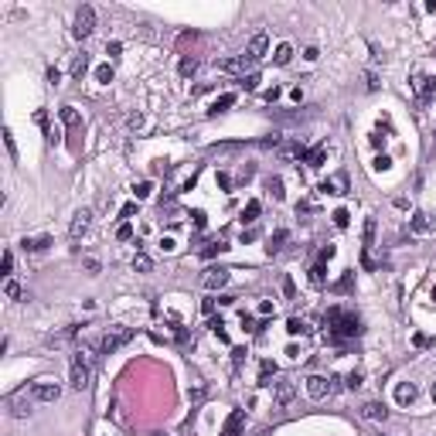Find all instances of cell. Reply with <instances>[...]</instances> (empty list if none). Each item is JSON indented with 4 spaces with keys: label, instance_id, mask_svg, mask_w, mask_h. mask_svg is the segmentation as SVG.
<instances>
[{
    "label": "cell",
    "instance_id": "1",
    "mask_svg": "<svg viewBox=\"0 0 436 436\" xmlns=\"http://www.w3.org/2000/svg\"><path fill=\"white\" fill-rule=\"evenodd\" d=\"M324 324H331V334H334V337H355V334L361 331L355 314H341V310H331V314L324 317Z\"/></svg>",
    "mask_w": 436,
    "mask_h": 436
},
{
    "label": "cell",
    "instance_id": "2",
    "mask_svg": "<svg viewBox=\"0 0 436 436\" xmlns=\"http://www.w3.org/2000/svg\"><path fill=\"white\" fill-rule=\"evenodd\" d=\"M69 375H72V389H85L89 385V358L82 355H72V365H69Z\"/></svg>",
    "mask_w": 436,
    "mask_h": 436
},
{
    "label": "cell",
    "instance_id": "3",
    "mask_svg": "<svg viewBox=\"0 0 436 436\" xmlns=\"http://www.w3.org/2000/svg\"><path fill=\"white\" fill-rule=\"evenodd\" d=\"M92 31H96V11H92V7H82V11L75 14V27H72V35H75V38H89Z\"/></svg>",
    "mask_w": 436,
    "mask_h": 436
},
{
    "label": "cell",
    "instance_id": "4",
    "mask_svg": "<svg viewBox=\"0 0 436 436\" xmlns=\"http://www.w3.org/2000/svg\"><path fill=\"white\" fill-rule=\"evenodd\" d=\"M307 395L310 399H327V395H334V382L331 379H324V375H310L307 379Z\"/></svg>",
    "mask_w": 436,
    "mask_h": 436
},
{
    "label": "cell",
    "instance_id": "5",
    "mask_svg": "<svg viewBox=\"0 0 436 436\" xmlns=\"http://www.w3.org/2000/svg\"><path fill=\"white\" fill-rule=\"evenodd\" d=\"M416 96H419V103H429L436 99V75H416Z\"/></svg>",
    "mask_w": 436,
    "mask_h": 436
},
{
    "label": "cell",
    "instance_id": "6",
    "mask_svg": "<svg viewBox=\"0 0 436 436\" xmlns=\"http://www.w3.org/2000/svg\"><path fill=\"white\" fill-rule=\"evenodd\" d=\"M31 395H35L38 402H58L61 389H58L55 382H35V385H31Z\"/></svg>",
    "mask_w": 436,
    "mask_h": 436
},
{
    "label": "cell",
    "instance_id": "7",
    "mask_svg": "<svg viewBox=\"0 0 436 436\" xmlns=\"http://www.w3.org/2000/svg\"><path fill=\"white\" fill-rule=\"evenodd\" d=\"M130 337H133V331H116V334H106L103 341H99V351H103V355H113L116 348H123L130 341Z\"/></svg>",
    "mask_w": 436,
    "mask_h": 436
},
{
    "label": "cell",
    "instance_id": "8",
    "mask_svg": "<svg viewBox=\"0 0 436 436\" xmlns=\"http://www.w3.org/2000/svg\"><path fill=\"white\" fill-rule=\"evenodd\" d=\"M266 48H269V35L259 31V35H253V41H249V48H245V58H249V61H259V58L266 55Z\"/></svg>",
    "mask_w": 436,
    "mask_h": 436
},
{
    "label": "cell",
    "instance_id": "9",
    "mask_svg": "<svg viewBox=\"0 0 436 436\" xmlns=\"http://www.w3.org/2000/svg\"><path fill=\"white\" fill-rule=\"evenodd\" d=\"M225 283H229V269L215 266V269H208L205 273V290H222Z\"/></svg>",
    "mask_w": 436,
    "mask_h": 436
},
{
    "label": "cell",
    "instance_id": "10",
    "mask_svg": "<svg viewBox=\"0 0 436 436\" xmlns=\"http://www.w3.org/2000/svg\"><path fill=\"white\" fill-rule=\"evenodd\" d=\"M89 225H92V215H89V211H85V208H82L79 215L72 218V225H69L72 239H79V235H85V232H89Z\"/></svg>",
    "mask_w": 436,
    "mask_h": 436
},
{
    "label": "cell",
    "instance_id": "11",
    "mask_svg": "<svg viewBox=\"0 0 436 436\" xmlns=\"http://www.w3.org/2000/svg\"><path fill=\"white\" fill-rule=\"evenodd\" d=\"M297 157H307V153H303V143H297V140L279 143V161H297Z\"/></svg>",
    "mask_w": 436,
    "mask_h": 436
},
{
    "label": "cell",
    "instance_id": "12",
    "mask_svg": "<svg viewBox=\"0 0 436 436\" xmlns=\"http://www.w3.org/2000/svg\"><path fill=\"white\" fill-rule=\"evenodd\" d=\"M413 399H416V385H409V382H399V385H395V402H399V406H409Z\"/></svg>",
    "mask_w": 436,
    "mask_h": 436
},
{
    "label": "cell",
    "instance_id": "13",
    "mask_svg": "<svg viewBox=\"0 0 436 436\" xmlns=\"http://www.w3.org/2000/svg\"><path fill=\"white\" fill-rule=\"evenodd\" d=\"M72 79H82V75H85V72H89V55H85V51H82V55H75L72 58Z\"/></svg>",
    "mask_w": 436,
    "mask_h": 436
},
{
    "label": "cell",
    "instance_id": "14",
    "mask_svg": "<svg viewBox=\"0 0 436 436\" xmlns=\"http://www.w3.org/2000/svg\"><path fill=\"white\" fill-rule=\"evenodd\" d=\"M7 406H11V413L17 416V419H24V416L31 413V409H27V399H24V392H21V395H11V402H7Z\"/></svg>",
    "mask_w": 436,
    "mask_h": 436
},
{
    "label": "cell",
    "instance_id": "15",
    "mask_svg": "<svg viewBox=\"0 0 436 436\" xmlns=\"http://www.w3.org/2000/svg\"><path fill=\"white\" fill-rule=\"evenodd\" d=\"M293 382H279V385H276V406H287L290 399H293Z\"/></svg>",
    "mask_w": 436,
    "mask_h": 436
},
{
    "label": "cell",
    "instance_id": "16",
    "mask_svg": "<svg viewBox=\"0 0 436 436\" xmlns=\"http://www.w3.org/2000/svg\"><path fill=\"white\" fill-rule=\"evenodd\" d=\"M361 413H365V419H385L389 409H385L382 402H365V409H361Z\"/></svg>",
    "mask_w": 436,
    "mask_h": 436
},
{
    "label": "cell",
    "instance_id": "17",
    "mask_svg": "<svg viewBox=\"0 0 436 436\" xmlns=\"http://www.w3.org/2000/svg\"><path fill=\"white\" fill-rule=\"evenodd\" d=\"M321 191H337V195H345V191H348V177H345V174H337L334 181H324L321 184Z\"/></svg>",
    "mask_w": 436,
    "mask_h": 436
},
{
    "label": "cell",
    "instance_id": "18",
    "mask_svg": "<svg viewBox=\"0 0 436 436\" xmlns=\"http://www.w3.org/2000/svg\"><path fill=\"white\" fill-rule=\"evenodd\" d=\"M21 245L27 249V253H41V249H48V245H51V239H48V235H38V239H24Z\"/></svg>",
    "mask_w": 436,
    "mask_h": 436
},
{
    "label": "cell",
    "instance_id": "19",
    "mask_svg": "<svg viewBox=\"0 0 436 436\" xmlns=\"http://www.w3.org/2000/svg\"><path fill=\"white\" fill-rule=\"evenodd\" d=\"M324 161H327V147H324V143H321V147H314V150L307 153V164H310V167H324Z\"/></svg>",
    "mask_w": 436,
    "mask_h": 436
},
{
    "label": "cell",
    "instance_id": "20",
    "mask_svg": "<svg viewBox=\"0 0 436 436\" xmlns=\"http://www.w3.org/2000/svg\"><path fill=\"white\" fill-rule=\"evenodd\" d=\"M229 106H235V92H225L222 99H215V106H211V116H218V113H225Z\"/></svg>",
    "mask_w": 436,
    "mask_h": 436
},
{
    "label": "cell",
    "instance_id": "21",
    "mask_svg": "<svg viewBox=\"0 0 436 436\" xmlns=\"http://www.w3.org/2000/svg\"><path fill=\"white\" fill-rule=\"evenodd\" d=\"M290 58H293V45H287V41H283V45L276 48L273 61H276V65H290Z\"/></svg>",
    "mask_w": 436,
    "mask_h": 436
},
{
    "label": "cell",
    "instance_id": "22",
    "mask_svg": "<svg viewBox=\"0 0 436 436\" xmlns=\"http://www.w3.org/2000/svg\"><path fill=\"white\" fill-rule=\"evenodd\" d=\"M133 269H137V273H150V269H153V259H150L147 253H137L133 256Z\"/></svg>",
    "mask_w": 436,
    "mask_h": 436
},
{
    "label": "cell",
    "instance_id": "23",
    "mask_svg": "<svg viewBox=\"0 0 436 436\" xmlns=\"http://www.w3.org/2000/svg\"><path fill=\"white\" fill-rule=\"evenodd\" d=\"M307 331H310V327L300 321V317H290V321H287V334H290V337H297V334H307Z\"/></svg>",
    "mask_w": 436,
    "mask_h": 436
},
{
    "label": "cell",
    "instance_id": "24",
    "mask_svg": "<svg viewBox=\"0 0 436 436\" xmlns=\"http://www.w3.org/2000/svg\"><path fill=\"white\" fill-rule=\"evenodd\" d=\"M259 211H263V205H259V201H249V205L242 208V222H256Z\"/></svg>",
    "mask_w": 436,
    "mask_h": 436
},
{
    "label": "cell",
    "instance_id": "25",
    "mask_svg": "<svg viewBox=\"0 0 436 436\" xmlns=\"http://www.w3.org/2000/svg\"><path fill=\"white\" fill-rule=\"evenodd\" d=\"M273 375H276V365L273 361H263V368H259V385H269Z\"/></svg>",
    "mask_w": 436,
    "mask_h": 436
},
{
    "label": "cell",
    "instance_id": "26",
    "mask_svg": "<svg viewBox=\"0 0 436 436\" xmlns=\"http://www.w3.org/2000/svg\"><path fill=\"white\" fill-rule=\"evenodd\" d=\"M61 123H65V127H79L82 119H79V113H75L72 106H65V109H61Z\"/></svg>",
    "mask_w": 436,
    "mask_h": 436
},
{
    "label": "cell",
    "instance_id": "27",
    "mask_svg": "<svg viewBox=\"0 0 436 436\" xmlns=\"http://www.w3.org/2000/svg\"><path fill=\"white\" fill-rule=\"evenodd\" d=\"M150 191H153V184H150V181H140L137 188H133V195H137V201H143V198H150Z\"/></svg>",
    "mask_w": 436,
    "mask_h": 436
},
{
    "label": "cell",
    "instance_id": "28",
    "mask_svg": "<svg viewBox=\"0 0 436 436\" xmlns=\"http://www.w3.org/2000/svg\"><path fill=\"white\" fill-rule=\"evenodd\" d=\"M195 72H198V61H195V58H184V61H181V75L188 79V75H195Z\"/></svg>",
    "mask_w": 436,
    "mask_h": 436
},
{
    "label": "cell",
    "instance_id": "29",
    "mask_svg": "<svg viewBox=\"0 0 436 436\" xmlns=\"http://www.w3.org/2000/svg\"><path fill=\"white\" fill-rule=\"evenodd\" d=\"M116 239H119V242H127V239H133V225H130V222H123V225H119V229H116Z\"/></svg>",
    "mask_w": 436,
    "mask_h": 436
},
{
    "label": "cell",
    "instance_id": "30",
    "mask_svg": "<svg viewBox=\"0 0 436 436\" xmlns=\"http://www.w3.org/2000/svg\"><path fill=\"white\" fill-rule=\"evenodd\" d=\"M96 79L99 82H113V65H99V69H96Z\"/></svg>",
    "mask_w": 436,
    "mask_h": 436
},
{
    "label": "cell",
    "instance_id": "31",
    "mask_svg": "<svg viewBox=\"0 0 436 436\" xmlns=\"http://www.w3.org/2000/svg\"><path fill=\"white\" fill-rule=\"evenodd\" d=\"M133 215H137V201H127V205L119 208V218H123V222H130Z\"/></svg>",
    "mask_w": 436,
    "mask_h": 436
},
{
    "label": "cell",
    "instance_id": "32",
    "mask_svg": "<svg viewBox=\"0 0 436 436\" xmlns=\"http://www.w3.org/2000/svg\"><path fill=\"white\" fill-rule=\"evenodd\" d=\"M371 242H375V218H368L365 222V249L371 245Z\"/></svg>",
    "mask_w": 436,
    "mask_h": 436
},
{
    "label": "cell",
    "instance_id": "33",
    "mask_svg": "<svg viewBox=\"0 0 436 436\" xmlns=\"http://www.w3.org/2000/svg\"><path fill=\"white\" fill-rule=\"evenodd\" d=\"M4 293H7V300H21V287H17L14 279H7V287H4Z\"/></svg>",
    "mask_w": 436,
    "mask_h": 436
},
{
    "label": "cell",
    "instance_id": "34",
    "mask_svg": "<svg viewBox=\"0 0 436 436\" xmlns=\"http://www.w3.org/2000/svg\"><path fill=\"white\" fill-rule=\"evenodd\" d=\"M283 242H287V229H279L273 235V245H269V253H279V245H283Z\"/></svg>",
    "mask_w": 436,
    "mask_h": 436
},
{
    "label": "cell",
    "instance_id": "35",
    "mask_svg": "<svg viewBox=\"0 0 436 436\" xmlns=\"http://www.w3.org/2000/svg\"><path fill=\"white\" fill-rule=\"evenodd\" d=\"M4 143H7V153H11V161H17V147H14V137H11V130H4Z\"/></svg>",
    "mask_w": 436,
    "mask_h": 436
},
{
    "label": "cell",
    "instance_id": "36",
    "mask_svg": "<svg viewBox=\"0 0 436 436\" xmlns=\"http://www.w3.org/2000/svg\"><path fill=\"white\" fill-rule=\"evenodd\" d=\"M269 191H273V198L279 201V198H283V181H279V177H269Z\"/></svg>",
    "mask_w": 436,
    "mask_h": 436
},
{
    "label": "cell",
    "instance_id": "37",
    "mask_svg": "<svg viewBox=\"0 0 436 436\" xmlns=\"http://www.w3.org/2000/svg\"><path fill=\"white\" fill-rule=\"evenodd\" d=\"M334 225H337V229H348V211H345V208H337V211H334Z\"/></svg>",
    "mask_w": 436,
    "mask_h": 436
},
{
    "label": "cell",
    "instance_id": "38",
    "mask_svg": "<svg viewBox=\"0 0 436 436\" xmlns=\"http://www.w3.org/2000/svg\"><path fill=\"white\" fill-rule=\"evenodd\" d=\"M211 331H215L218 341H229V334H225V324H222V321H211Z\"/></svg>",
    "mask_w": 436,
    "mask_h": 436
},
{
    "label": "cell",
    "instance_id": "39",
    "mask_svg": "<svg viewBox=\"0 0 436 436\" xmlns=\"http://www.w3.org/2000/svg\"><path fill=\"white\" fill-rule=\"evenodd\" d=\"M361 382H365V379H361V371H351L345 385H348V389H361Z\"/></svg>",
    "mask_w": 436,
    "mask_h": 436
},
{
    "label": "cell",
    "instance_id": "40",
    "mask_svg": "<svg viewBox=\"0 0 436 436\" xmlns=\"http://www.w3.org/2000/svg\"><path fill=\"white\" fill-rule=\"evenodd\" d=\"M0 269H4V276H11V269H14V253H4V263H0Z\"/></svg>",
    "mask_w": 436,
    "mask_h": 436
},
{
    "label": "cell",
    "instance_id": "41",
    "mask_svg": "<svg viewBox=\"0 0 436 436\" xmlns=\"http://www.w3.org/2000/svg\"><path fill=\"white\" fill-rule=\"evenodd\" d=\"M310 279H314L317 287H321V283H324V266H321V263H317V266H314V269H310Z\"/></svg>",
    "mask_w": 436,
    "mask_h": 436
},
{
    "label": "cell",
    "instance_id": "42",
    "mask_svg": "<svg viewBox=\"0 0 436 436\" xmlns=\"http://www.w3.org/2000/svg\"><path fill=\"white\" fill-rule=\"evenodd\" d=\"M413 229H416V232H426V229H429V222H426V215H416V218H413Z\"/></svg>",
    "mask_w": 436,
    "mask_h": 436
},
{
    "label": "cell",
    "instance_id": "43",
    "mask_svg": "<svg viewBox=\"0 0 436 436\" xmlns=\"http://www.w3.org/2000/svg\"><path fill=\"white\" fill-rule=\"evenodd\" d=\"M218 188H222V191H229V188H232V177L225 171H218Z\"/></svg>",
    "mask_w": 436,
    "mask_h": 436
},
{
    "label": "cell",
    "instance_id": "44",
    "mask_svg": "<svg viewBox=\"0 0 436 436\" xmlns=\"http://www.w3.org/2000/svg\"><path fill=\"white\" fill-rule=\"evenodd\" d=\"M245 355H249L245 348H232V361H235V365H242V361H245Z\"/></svg>",
    "mask_w": 436,
    "mask_h": 436
},
{
    "label": "cell",
    "instance_id": "45",
    "mask_svg": "<svg viewBox=\"0 0 436 436\" xmlns=\"http://www.w3.org/2000/svg\"><path fill=\"white\" fill-rule=\"evenodd\" d=\"M389 167H392V161L385 157V153H382V157H375V171H389Z\"/></svg>",
    "mask_w": 436,
    "mask_h": 436
},
{
    "label": "cell",
    "instance_id": "46",
    "mask_svg": "<svg viewBox=\"0 0 436 436\" xmlns=\"http://www.w3.org/2000/svg\"><path fill=\"white\" fill-rule=\"evenodd\" d=\"M242 85H245V89H259V75H245Z\"/></svg>",
    "mask_w": 436,
    "mask_h": 436
},
{
    "label": "cell",
    "instance_id": "47",
    "mask_svg": "<svg viewBox=\"0 0 436 436\" xmlns=\"http://www.w3.org/2000/svg\"><path fill=\"white\" fill-rule=\"evenodd\" d=\"M273 303H269V300H263V303H259V314H263V317H269V314H273Z\"/></svg>",
    "mask_w": 436,
    "mask_h": 436
},
{
    "label": "cell",
    "instance_id": "48",
    "mask_svg": "<svg viewBox=\"0 0 436 436\" xmlns=\"http://www.w3.org/2000/svg\"><path fill=\"white\" fill-rule=\"evenodd\" d=\"M253 239H259V229H249V232H242V242H253Z\"/></svg>",
    "mask_w": 436,
    "mask_h": 436
},
{
    "label": "cell",
    "instance_id": "49",
    "mask_svg": "<svg viewBox=\"0 0 436 436\" xmlns=\"http://www.w3.org/2000/svg\"><path fill=\"white\" fill-rule=\"evenodd\" d=\"M201 310H205V314H215V300H201Z\"/></svg>",
    "mask_w": 436,
    "mask_h": 436
},
{
    "label": "cell",
    "instance_id": "50",
    "mask_svg": "<svg viewBox=\"0 0 436 436\" xmlns=\"http://www.w3.org/2000/svg\"><path fill=\"white\" fill-rule=\"evenodd\" d=\"M201 399H205V389H201V385H198V389H195V392H191V402H201Z\"/></svg>",
    "mask_w": 436,
    "mask_h": 436
},
{
    "label": "cell",
    "instance_id": "51",
    "mask_svg": "<svg viewBox=\"0 0 436 436\" xmlns=\"http://www.w3.org/2000/svg\"><path fill=\"white\" fill-rule=\"evenodd\" d=\"M429 395H433V402H436V382H433V389H429Z\"/></svg>",
    "mask_w": 436,
    "mask_h": 436
},
{
    "label": "cell",
    "instance_id": "52",
    "mask_svg": "<svg viewBox=\"0 0 436 436\" xmlns=\"http://www.w3.org/2000/svg\"><path fill=\"white\" fill-rule=\"evenodd\" d=\"M153 436H167V433H153Z\"/></svg>",
    "mask_w": 436,
    "mask_h": 436
},
{
    "label": "cell",
    "instance_id": "53",
    "mask_svg": "<svg viewBox=\"0 0 436 436\" xmlns=\"http://www.w3.org/2000/svg\"><path fill=\"white\" fill-rule=\"evenodd\" d=\"M433 300H436V287H433Z\"/></svg>",
    "mask_w": 436,
    "mask_h": 436
}]
</instances>
